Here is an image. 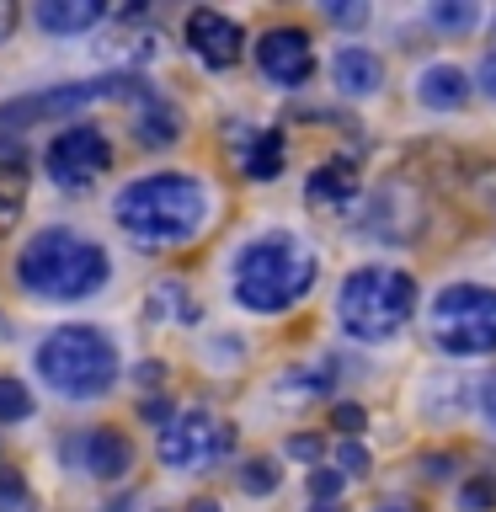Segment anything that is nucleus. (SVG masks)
<instances>
[{
  "instance_id": "nucleus-1",
  "label": "nucleus",
  "mask_w": 496,
  "mask_h": 512,
  "mask_svg": "<svg viewBox=\"0 0 496 512\" xmlns=\"http://www.w3.org/2000/svg\"><path fill=\"white\" fill-rule=\"evenodd\" d=\"M112 219L139 246H187L208 224V192L187 171H155L112 198Z\"/></svg>"
},
{
  "instance_id": "nucleus-2",
  "label": "nucleus",
  "mask_w": 496,
  "mask_h": 512,
  "mask_svg": "<svg viewBox=\"0 0 496 512\" xmlns=\"http://www.w3.org/2000/svg\"><path fill=\"white\" fill-rule=\"evenodd\" d=\"M315 272L310 246H299L294 235H256L235 256V299L256 315H283L315 288Z\"/></svg>"
},
{
  "instance_id": "nucleus-3",
  "label": "nucleus",
  "mask_w": 496,
  "mask_h": 512,
  "mask_svg": "<svg viewBox=\"0 0 496 512\" xmlns=\"http://www.w3.org/2000/svg\"><path fill=\"white\" fill-rule=\"evenodd\" d=\"M107 251L96 240H80L75 230H43L32 235L22 256H16V278H22L27 294H38L48 304H75L91 299L96 288L107 283Z\"/></svg>"
},
{
  "instance_id": "nucleus-4",
  "label": "nucleus",
  "mask_w": 496,
  "mask_h": 512,
  "mask_svg": "<svg viewBox=\"0 0 496 512\" xmlns=\"http://www.w3.org/2000/svg\"><path fill=\"white\" fill-rule=\"evenodd\" d=\"M416 315V278L406 267H358L336 288V320L352 342H390Z\"/></svg>"
},
{
  "instance_id": "nucleus-5",
  "label": "nucleus",
  "mask_w": 496,
  "mask_h": 512,
  "mask_svg": "<svg viewBox=\"0 0 496 512\" xmlns=\"http://www.w3.org/2000/svg\"><path fill=\"white\" fill-rule=\"evenodd\" d=\"M32 363H38V379L64 400H96L118 384V347L96 326L48 331L38 342V352H32Z\"/></svg>"
},
{
  "instance_id": "nucleus-6",
  "label": "nucleus",
  "mask_w": 496,
  "mask_h": 512,
  "mask_svg": "<svg viewBox=\"0 0 496 512\" xmlns=\"http://www.w3.org/2000/svg\"><path fill=\"white\" fill-rule=\"evenodd\" d=\"M432 342L454 358H486L496 352V288L448 283L432 299Z\"/></svg>"
},
{
  "instance_id": "nucleus-7",
  "label": "nucleus",
  "mask_w": 496,
  "mask_h": 512,
  "mask_svg": "<svg viewBox=\"0 0 496 512\" xmlns=\"http://www.w3.org/2000/svg\"><path fill=\"white\" fill-rule=\"evenodd\" d=\"M230 448H235V427L219 422V416H208V411L171 416V422L160 427V438H155V454H160L166 470H198V464L224 459Z\"/></svg>"
},
{
  "instance_id": "nucleus-8",
  "label": "nucleus",
  "mask_w": 496,
  "mask_h": 512,
  "mask_svg": "<svg viewBox=\"0 0 496 512\" xmlns=\"http://www.w3.org/2000/svg\"><path fill=\"white\" fill-rule=\"evenodd\" d=\"M43 171L54 187H91L102 171H112V144L96 123H70L64 134L48 139V155H43Z\"/></svg>"
},
{
  "instance_id": "nucleus-9",
  "label": "nucleus",
  "mask_w": 496,
  "mask_h": 512,
  "mask_svg": "<svg viewBox=\"0 0 496 512\" xmlns=\"http://www.w3.org/2000/svg\"><path fill=\"white\" fill-rule=\"evenodd\" d=\"M139 91V80L128 75H107V80H80V86H59V91H38V96H22V102H6L0 107V134H16L22 123H38V118H64V112H80L91 102H107V96H128Z\"/></svg>"
},
{
  "instance_id": "nucleus-10",
  "label": "nucleus",
  "mask_w": 496,
  "mask_h": 512,
  "mask_svg": "<svg viewBox=\"0 0 496 512\" xmlns=\"http://www.w3.org/2000/svg\"><path fill=\"white\" fill-rule=\"evenodd\" d=\"M64 459H70V470L91 475V480H123L134 470V443L118 427H80L64 443Z\"/></svg>"
},
{
  "instance_id": "nucleus-11",
  "label": "nucleus",
  "mask_w": 496,
  "mask_h": 512,
  "mask_svg": "<svg viewBox=\"0 0 496 512\" xmlns=\"http://www.w3.org/2000/svg\"><path fill=\"white\" fill-rule=\"evenodd\" d=\"M256 70H262L272 86H283V91L304 86V80L315 75L310 32H304V27H272V32H262V43H256Z\"/></svg>"
},
{
  "instance_id": "nucleus-12",
  "label": "nucleus",
  "mask_w": 496,
  "mask_h": 512,
  "mask_svg": "<svg viewBox=\"0 0 496 512\" xmlns=\"http://www.w3.org/2000/svg\"><path fill=\"white\" fill-rule=\"evenodd\" d=\"M187 48L198 54L208 70H230V64H240V48H246V32H240L235 16L224 11H192L187 16Z\"/></svg>"
},
{
  "instance_id": "nucleus-13",
  "label": "nucleus",
  "mask_w": 496,
  "mask_h": 512,
  "mask_svg": "<svg viewBox=\"0 0 496 512\" xmlns=\"http://www.w3.org/2000/svg\"><path fill=\"white\" fill-rule=\"evenodd\" d=\"M363 192V176L352 160H326L320 171H310V182H304V198L315 208H331V214H347L352 203H358Z\"/></svg>"
},
{
  "instance_id": "nucleus-14",
  "label": "nucleus",
  "mask_w": 496,
  "mask_h": 512,
  "mask_svg": "<svg viewBox=\"0 0 496 512\" xmlns=\"http://www.w3.org/2000/svg\"><path fill=\"white\" fill-rule=\"evenodd\" d=\"M416 102L432 107V112H454L470 102V75L459 70V64H427L422 75H416Z\"/></svg>"
},
{
  "instance_id": "nucleus-15",
  "label": "nucleus",
  "mask_w": 496,
  "mask_h": 512,
  "mask_svg": "<svg viewBox=\"0 0 496 512\" xmlns=\"http://www.w3.org/2000/svg\"><path fill=\"white\" fill-rule=\"evenodd\" d=\"M331 80H336V91H342V96H374L384 86V64L368 54V48H336Z\"/></svg>"
},
{
  "instance_id": "nucleus-16",
  "label": "nucleus",
  "mask_w": 496,
  "mask_h": 512,
  "mask_svg": "<svg viewBox=\"0 0 496 512\" xmlns=\"http://www.w3.org/2000/svg\"><path fill=\"white\" fill-rule=\"evenodd\" d=\"M102 16H107L102 0H43V6H38V27L70 38V32H91Z\"/></svg>"
},
{
  "instance_id": "nucleus-17",
  "label": "nucleus",
  "mask_w": 496,
  "mask_h": 512,
  "mask_svg": "<svg viewBox=\"0 0 496 512\" xmlns=\"http://www.w3.org/2000/svg\"><path fill=\"white\" fill-rule=\"evenodd\" d=\"M134 134H139V144H150V150L176 144L182 139V112H176L171 102H160V96H144V112L134 118Z\"/></svg>"
},
{
  "instance_id": "nucleus-18",
  "label": "nucleus",
  "mask_w": 496,
  "mask_h": 512,
  "mask_svg": "<svg viewBox=\"0 0 496 512\" xmlns=\"http://www.w3.org/2000/svg\"><path fill=\"white\" fill-rule=\"evenodd\" d=\"M283 155H288V144L278 128H262V134L251 139V150H246V176L251 182H272V176L283 171Z\"/></svg>"
},
{
  "instance_id": "nucleus-19",
  "label": "nucleus",
  "mask_w": 496,
  "mask_h": 512,
  "mask_svg": "<svg viewBox=\"0 0 496 512\" xmlns=\"http://www.w3.org/2000/svg\"><path fill=\"white\" fill-rule=\"evenodd\" d=\"M235 480H240V491H246V496H272V491H278V480H283V470L272 459H246L235 470Z\"/></svg>"
},
{
  "instance_id": "nucleus-20",
  "label": "nucleus",
  "mask_w": 496,
  "mask_h": 512,
  "mask_svg": "<svg viewBox=\"0 0 496 512\" xmlns=\"http://www.w3.org/2000/svg\"><path fill=\"white\" fill-rule=\"evenodd\" d=\"M150 315H160V320H192L198 310L187 304V288H182V283H160V288H155Z\"/></svg>"
},
{
  "instance_id": "nucleus-21",
  "label": "nucleus",
  "mask_w": 496,
  "mask_h": 512,
  "mask_svg": "<svg viewBox=\"0 0 496 512\" xmlns=\"http://www.w3.org/2000/svg\"><path fill=\"white\" fill-rule=\"evenodd\" d=\"M32 416V395L22 379H0V422H27Z\"/></svg>"
},
{
  "instance_id": "nucleus-22",
  "label": "nucleus",
  "mask_w": 496,
  "mask_h": 512,
  "mask_svg": "<svg viewBox=\"0 0 496 512\" xmlns=\"http://www.w3.org/2000/svg\"><path fill=\"white\" fill-rule=\"evenodd\" d=\"M27 507H32L27 480L16 475V470H6V464H0V512H27Z\"/></svg>"
},
{
  "instance_id": "nucleus-23",
  "label": "nucleus",
  "mask_w": 496,
  "mask_h": 512,
  "mask_svg": "<svg viewBox=\"0 0 496 512\" xmlns=\"http://www.w3.org/2000/svg\"><path fill=\"white\" fill-rule=\"evenodd\" d=\"M432 22H438L443 32H464V27H475V6L470 0H454V6L438 0V6H432Z\"/></svg>"
},
{
  "instance_id": "nucleus-24",
  "label": "nucleus",
  "mask_w": 496,
  "mask_h": 512,
  "mask_svg": "<svg viewBox=\"0 0 496 512\" xmlns=\"http://www.w3.org/2000/svg\"><path fill=\"white\" fill-rule=\"evenodd\" d=\"M459 502H464V512H486V507H496V480H464Z\"/></svg>"
},
{
  "instance_id": "nucleus-25",
  "label": "nucleus",
  "mask_w": 496,
  "mask_h": 512,
  "mask_svg": "<svg viewBox=\"0 0 496 512\" xmlns=\"http://www.w3.org/2000/svg\"><path fill=\"white\" fill-rule=\"evenodd\" d=\"M342 470H326V464H320V470L310 475V496H315V502H336V496H342Z\"/></svg>"
},
{
  "instance_id": "nucleus-26",
  "label": "nucleus",
  "mask_w": 496,
  "mask_h": 512,
  "mask_svg": "<svg viewBox=\"0 0 496 512\" xmlns=\"http://www.w3.org/2000/svg\"><path fill=\"white\" fill-rule=\"evenodd\" d=\"M336 464H342V475H368V448L347 438L342 448H336Z\"/></svg>"
},
{
  "instance_id": "nucleus-27",
  "label": "nucleus",
  "mask_w": 496,
  "mask_h": 512,
  "mask_svg": "<svg viewBox=\"0 0 496 512\" xmlns=\"http://www.w3.org/2000/svg\"><path fill=\"white\" fill-rule=\"evenodd\" d=\"M16 219H22V198H16V192H0V235H6Z\"/></svg>"
},
{
  "instance_id": "nucleus-28",
  "label": "nucleus",
  "mask_w": 496,
  "mask_h": 512,
  "mask_svg": "<svg viewBox=\"0 0 496 512\" xmlns=\"http://www.w3.org/2000/svg\"><path fill=\"white\" fill-rule=\"evenodd\" d=\"M331 422H336V427H342L347 438H352V432L363 427V406H336V411H331Z\"/></svg>"
},
{
  "instance_id": "nucleus-29",
  "label": "nucleus",
  "mask_w": 496,
  "mask_h": 512,
  "mask_svg": "<svg viewBox=\"0 0 496 512\" xmlns=\"http://www.w3.org/2000/svg\"><path fill=\"white\" fill-rule=\"evenodd\" d=\"M480 411H486V422L496 427V374L480 379Z\"/></svg>"
},
{
  "instance_id": "nucleus-30",
  "label": "nucleus",
  "mask_w": 496,
  "mask_h": 512,
  "mask_svg": "<svg viewBox=\"0 0 496 512\" xmlns=\"http://www.w3.org/2000/svg\"><path fill=\"white\" fill-rule=\"evenodd\" d=\"M288 454H294V459H315V454H320V438L299 432V438H288Z\"/></svg>"
},
{
  "instance_id": "nucleus-31",
  "label": "nucleus",
  "mask_w": 496,
  "mask_h": 512,
  "mask_svg": "<svg viewBox=\"0 0 496 512\" xmlns=\"http://www.w3.org/2000/svg\"><path fill=\"white\" fill-rule=\"evenodd\" d=\"M171 416H176V411L166 406V400H144V422H160V427H166Z\"/></svg>"
},
{
  "instance_id": "nucleus-32",
  "label": "nucleus",
  "mask_w": 496,
  "mask_h": 512,
  "mask_svg": "<svg viewBox=\"0 0 496 512\" xmlns=\"http://www.w3.org/2000/svg\"><path fill=\"white\" fill-rule=\"evenodd\" d=\"M326 16H331V22H363L368 6H326Z\"/></svg>"
},
{
  "instance_id": "nucleus-33",
  "label": "nucleus",
  "mask_w": 496,
  "mask_h": 512,
  "mask_svg": "<svg viewBox=\"0 0 496 512\" xmlns=\"http://www.w3.org/2000/svg\"><path fill=\"white\" fill-rule=\"evenodd\" d=\"M475 80H480V91H486L491 102H496V54H491L486 64H480V75H475Z\"/></svg>"
},
{
  "instance_id": "nucleus-34",
  "label": "nucleus",
  "mask_w": 496,
  "mask_h": 512,
  "mask_svg": "<svg viewBox=\"0 0 496 512\" xmlns=\"http://www.w3.org/2000/svg\"><path fill=\"white\" fill-rule=\"evenodd\" d=\"M134 379H139V384H160V379H166V368H160V363H139Z\"/></svg>"
},
{
  "instance_id": "nucleus-35",
  "label": "nucleus",
  "mask_w": 496,
  "mask_h": 512,
  "mask_svg": "<svg viewBox=\"0 0 496 512\" xmlns=\"http://www.w3.org/2000/svg\"><path fill=\"white\" fill-rule=\"evenodd\" d=\"M11 27H16V6H11V0H0V43L11 38Z\"/></svg>"
},
{
  "instance_id": "nucleus-36",
  "label": "nucleus",
  "mask_w": 496,
  "mask_h": 512,
  "mask_svg": "<svg viewBox=\"0 0 496 512\" xmlns=\"http://www.w3.org/2000/svg\"><path fill=\"white\" fill-rule=\"evenodd\" d=\"M187 512H219V502H208V496H198V502H192Z\"/></svg>"
},
{
  "instance_id": "nucleus-37",
  "label": "nucleus",
  "mask_w": 496,
  "mask_h": 512,
  "mask_svg": "<svg viewBox=\"0 0 496 512\" xmlns=\"http://www.w3.org/2000/svg\"><path fill=\"white\" fill-rule=\"evenodd\" d=\"M315 512H347L342 502H315Z\"/></svg>"
},
{
  "instance_id": "nucleus-38",
  "label": "nucleus",
  "mask_w": 496,
  "mask_h": 512,
  "mask_svg": "<svg viewBox=\"0 0 496 512\" xmlns=\"http://www.w3.org/2000/svg\"><path fill=\"white\" fill-rule=\"evenodd\" d=\"M128 507H134V502H128V496H118V502H112L107 512H128Z\"/></svg>"
},
{
  "instance_id": "nucleus-39",
  "label": "nucleus",
  "mask_w": 496,
  "mask_h": 512,
  "mask_svg": "<svg viewBox=\"0 0 496 512\" xmlns=\"http://www.w3.org/2000/svg\"><path fill=\"white\" fill-rule=\"evenodd\" d=\"M379 512H416V507H379Z\"/></svg>"
},
{
  "instance_id": "nucleus-40",
  "label": "nucleus",
  "mask_w": 496,
  "mask_h": 512,
  "mask_svg": "<svg viewBox=\"0 0 496 512\" xmlns=\"http://www.w3.org/2000/svg\"><path fill=\"white\" fill-rule=\"evenodd\" d=\"M491 43H496V16H491ZM491 54H496V48H491Z\"/></svg>"
}]
</instances>
